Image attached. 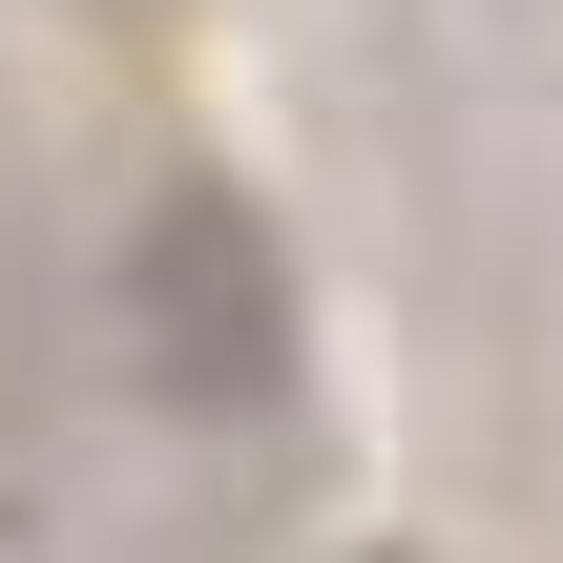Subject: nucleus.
I'll return each mask as SVG.
<instances>
[{
  "label": "nucleus",
  "instance_id": "obj_1",
  "mask_svg": "<svg viewBox=\"0 0 563 563\" xmlns=\"http://www.w3.org/2000/svg\"><path fill=\"white\" fill-rule=\"evenodd\" d=\"M125 355H146V397H188V418H272V397H292L313 292H292V230H272L230 167H167V188L125 209Z\"/></svg>",
  "mask_w": 563,
  "mask_h": 563
}]
</instances>
